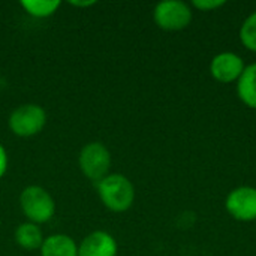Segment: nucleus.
<instances>
[{"instance_id": "obj_1", "label": "nucleus", "mask_w": 256, "mask_h": 256, "mask_svg": "<svg viewBox=\"0 0 256 256\" xmlns=\"http://www.w3.org/2000/svg\"><path fill=\"white\" fill-rule=\"evenodd\" d=\"M96 188L100 202L112 213H124L135 202V186L124 174L110 172L96 183Z\"/></svg>"}, {"instance_id": "obj_2", "label": "nucleus", "mask_w": 256, "mask_h": 256, "mask_svg": "<svg viewBox=\"0 0 256 256\" xmlns=\"http://www.w3.org/2000/svg\"><path fill=\"white\" fill-rule=\"evenodd\" d=\"M18 202L26 220L39 226L50 222L56 214V201L52 195L39 184L26 186L20 194Z\"/></svg>"}, {"instance_id": "obj_3", "label": "nucleus", "mask_w": 256, "mask_h": 256, "mask_svg": "<svg viewBox=\"0 0 256 256\" xmlns=\"http://www.w3.org/2000/svg\"><path fill=\"white\" fill-rule=\"evenodd\" d=\"M48 122V114L38 104H22L16 106L8 118L9 130L20 138H32L39 135Z\"/></svg>"}, {"instance_id": "obj_4", "label": "nucleus", "mask_w": 256, "mask_h": 256, "mask_svg": "<svg viewBox=\"0 0 256 256\" xmlns=\"http://www.w3.org/2000/svg\"><path fill=\"white\" fill-rule=\"evenodd\" d=\"M111 152L104 142L92 141L87 142L78 154V166L80 171L88 180L99 183L104 177L111 172Z\"/></svg>"}, {"instance_id": "obj_5", "label": "nucleus", "mask_w": 256, "mask_h": 256, "mask_svg": "<svg viewBox=\"0 0 256 256\" xmlns=\"http://www.w3.org/2000/svg\"><path fill=\"white\" fill-rule=\"evenodd\" d=\"M194 18L192 6L182 0H164L153 9L154 24L165 32H180L190 26Z\"/></svg>"}, {"instance_id": "obj_6", "label": "nucleus", "mask_w": 256, "mask_h": 256, "mask_svg": "<svg viewBox=\"0 0 256 256\" xmlns=\"http://www.w3.org/2000/svg\"><path fill=\"white\" fill-rule=\"evenodd\" d=\"M225 210L237 222L256 220V188L238 186L232 189L226 195Z\"/></svg>"}, {"instance_id": "obj_7", "label": "nucleus", "mask_w": 256, "mask_h": 256, "mask_svg": "<svg viewBox=\"0 0 256 256\" xmlns=\"http://www.w3.org/2000/svg\"><path fill=\"white\" fill-rule=\"evenodd\" d=\"M210 75L220 84L237 82L246 69L243 57L234 51H222L210 60Z\"/></svg>"}, {"instance_id": "obj_8", "label": "nucleus", "mask_w": 256, "mask_h": 256, "mask_svg": "<svg viewBox=\"0 0 256 256\" xmlns=\"http://www.w3.org/2000/svg\"><path fill=\"white\" fill-rule=\"evenodd\" d=\"M118 243L112 234L96 230L78 243V256H117Z\"/></svg>"}, {"instance_id": "obj_9", "label": "nucleus", "mask_w": 256, "mask_h": 256, "mask_svg": "<svg viewBox=\"0 0 256 256\" xmlns=\"http://www.w3.org/2000/svg\"><path fill=\"white\" fill-rule=\"evenodd\" d=\"M40 256H78V243L68 234H51L45 237Z\"/></svg>"}, {"instance_id": "obj_10", "label": "nucleus", "mask_w": 256, "mask_h": 256, "mask_svg": "<svg viewBox=\"0 0 256 256\" xmlns=\"http://www.w3.org/2000/svg\"><path fill=\"white\" fill-rule=\"evenodd\" d=\"M14 238L15 243L27 252H34V250H40L42 243L45 240L44 232L40 230L39 225L32 224V222H22L15 228L14 232Z\"/></svg>"}, {"instance_id": "obj_11", "label": "nucleus", "mask_w": 256, "mask_h": 256, "mask_svg": "<svg viewBox=\"0 0 256 256\" xmlns=\"http://www.w3.org/2000/svg\"><path fill=\"white\" fill-rule=\"evenodd\" d=\"M238 99L250 110H256V62L246 64L244 72L237 81Z\"/></svg>"}, {"instance_id": "obj_12", "label": "nucleus", "mask_w": 256, "mask_h": 256, "mask_svg": "<svg viewBox=\"0 0 256 256\" xmlns=\"http://www.w3.org/2000/svg\"><path fill=\"white\" fill-rule=\"evenodd\" d=\"M60 0H21L20 6L26 10L33 18H48L52 16L58 8H60Z\"/></svg>"}, {"instance_id": "obj_13", "label": "nucleus", "mask_w": 256, "mask_h": 256, "mask_svg": "<svg viewBox=\"0 0 256 256\" xmlns=\"http://www.w3.org/2000/svg\"><path fill=\"white\" fill-rule=\"evenodd\" d=\"M238 38L242 45L256 54V9L254 12H250L246 20L242 22L240 30H238Z\"/></svg>"}, {"instance_id": "obj_14", "label": "nucleus", "mask_w": 256, "mask_h": 256, "mask_svg": "<svg viewBox=\"0 0 256 256\" xmlns=\"http://www.w3.org/2000/svg\"><path fill=\"white\" fill-rule=\"evenodd\" d=\"M225 4L226 2L224 0H194L190 6L201 12H213L218 10L219 8H224Z\"/></svg>"}, {"instance_id": "obj_15", "label": "nucleus", "mask_w": 256, "mask_h": 256, "mask_svg": "<svg viewBox=\"0 0 256 256\" xmlns=\"http://www.w3.org/2000/svg\"><path fill=\"white\" fill-rule=\"evenodd\" d=\"M9 166V158H8V152L4 148V146L0 142V180L4 177L6 171Z\"/></svg>"}, {"instance_id": "obj_16", "label": "nucleus", "mask_w": 256, "mask_h": 256, "mask_svg": "<svg viewBox=\"0 0 256 256\" xmlns=\"http://www.w3.org/2000/svg\"><path fill=\"white\" fill-rule=\"evenodd\" d=\"M69 4H72V6H78V8H88V6H93V4H96V2H94V0H87V2L70 0V2H69Z\"/></svg>"}]
</instances>
